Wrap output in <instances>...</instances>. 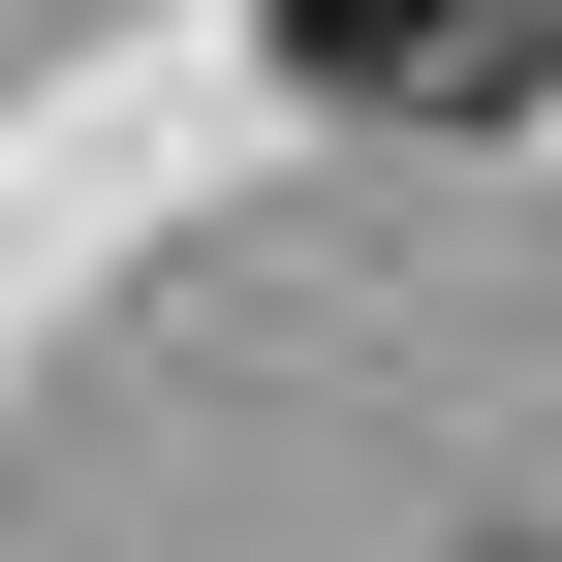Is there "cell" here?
Instances as JSON below:
<instances>
[{
  "label": "cell",
  "mask_w": 562,
  "mask_h": 562,
  "mask_svg": "<svg viewBox=\"0 0 562 562\" xmlns=\"http://www.w3.org/2000/svg\"><path fill=\"white\" fill-rule=\"evenodd\" d=\"M313 94H531V0H281Z\"/></svg>",
  "instance_id": "obj_1"
},
{
  "label": "cell",
  "mask_w": 562,
  "mask_h": 562,
  "mask_svg": "<svg viewBox=\"0 0 562 562\" xmlns=\"http://www.w3.org/2000/svg\"><path fill=\"white\" fill-rule=\"evenodd\" d=\"M531 94H562V0H531Z\"/></svg>",
  "instance_id": "obj_2"
}]
</instances>
